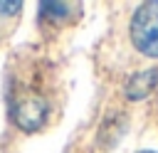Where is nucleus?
Here are the masks:
<instances>
[{"mask_svg": "<svg viewBox=\"0 0 158 153\" xmlns=\"http://www.w3.org/2000/svg\"><path fill=\"white\" fill-rule=\"evenodd\" d=\"M138 153H158V151H148V148H146V151H138Z\"/></svg>", "mask_w": 158, "mask_h": 153, "instance_id": "39448f33", "label": "nucleus"}, {"mask_svg": "<svg viewBox=\"0 0 158 153\" xmlns=\"http://www.w3.org/2000/svg\"><path fill=\"white\" fill-rule=\"evenodd\" d=\"M158 84V69H143L138 74H133L126 84V99L131 101H138V99H146Z\"/></svg>", "mask_w": 158, "mask_h": 153, "instance_id": "f03ea898", "label": "nucleus"}, {"mask_svg": "<svg viewBox=\"0 0 158 153\" xmlns=\"http://www.w3.org/2000/svg\"><path fill=\"white\" fill-rule=\"evenodd\" d=\"M131 42L146 57H158V0L138 5L131 17Z\"/></svg>", "mask_w": 158, "mask_h": 153, "instance_id": "f257e3e1", "label": "nucleus"}, {"mask_svg": "<svg viewBox=\"0 0 158 153\" xmlns=\"http://www.w3.org/2000/svg\"><path fill=\"white\" fill-rule=\"evenodd\" d=\"M22 10V2H0V12L2 15H15Z\"/></svg>", "mask_w": 158, "mask_h": 153, "instance_id": "20e7f679", "label": "nucleus"}, {"mask_svg": "<svg viewBox=\"0 0 158 153\" xmlns=\"http://www.w3.org/2000/svg\"><path fill=\"white\" fill-rule=\"evenodd\" d=\"M40 10L44 12V15H49V17H64L67 15V10H69V5L67 2H42L40 5Z\"/></svg>", "mask_w": 158, "mask_h": 153, "instance_id": "7ed1b4c3", "label": "nucleus"}]
</instances>
